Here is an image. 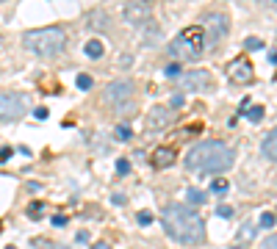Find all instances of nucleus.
Returning a JSON list of instances; mask_svg holds the SVG:
<instances>
[{
    "instance_id": "f257e3e1",
    "label": "nucleus",
    "mask_w": 277,
    "mask_h": 249,
    "mask_svg": "<svg viewBox=\"0 0 277 249\" xmlns=\"http://www.w3.org/2000/svg\"><path fill=\"white\" fill-rule=\"evenodd\" d=\"M161 224L164 233L183 246H203L205 244V222L194 208H188L183 202H169L164 205L161 213Z\"/></svg>"
},
{
    "instance_id": "f03ea898",
    "label": "nucleus",
    "mask_w": 277,
    "mask_h": 249,
    "mask_svg": "<svg viewBox=\"0 0 277 249\" xmlns=\"http://www.w3.org/2000/svg\"><path fill=\"white\" fill-rule=\"evenodd\" d=\"M233 166V150L219 139H205L188 147L186 152V172L197 177H208L216 172H227Z\"/></svg>"
},
{
    "instance_id": "7ed1b4c3",
    "label": "nucleus",
    "mask_w": 277,
    "mask_h": 249,
    "mask_svg": "<svg viewBox=\"0 0 277 249\" xmlns=\"http://www.w3.org/2000/svg\"><path fill=\"white\" fill-rule=\"evenodd\" d=\"M22 45H25L28 53L39 58H53L61 56L64 47H67V33L58 25H47V28H33V31L22 33Z\"/></svg>"
},
{
    "instance_id": "20e7f679",
    "label": "nucleus",
    "mask_w": 277,
    "mask_h": 249,
    "mask_svg": "<svg viewBox=\"0 0 277 249\" xmlns=\"http://www.w3.org/2000/svg\"><path fill=\"white\" fill-rule=\"evenodd\" d=\"M167 53L178 61H197L200 56L205 53V33H203V25H191V28H183L172 42H169Z\"/></svg>"
},
{
    "instance_id": "39448f33",
    "label": "nucleus",
    "mask_w": 277,
    "mask_h": 249,
    "mask_svg": "<svg viewBox=\"0 0 277 249\" xmlns=\"http://www.w3.org/2000/svg\"><path fill=\"white\" fill-rule=\"evenodd\" d=\"M31 100L20 92H0V122H17L28 114Z\"/></svg>"
},
{
    "instance_id": "423d86ee",
    "label": "nucleus",
    "mask_w": 277,
    "mask_h": 249,
    "mask_svg": "<svg viewBox=\"0 0 277 249\" xmlns=\"http://www.w3.org/2000/svg\"><path fill=\"white\" fill-rule=\"evenodd\" d=\"M175 122V111L167 108V105H152L144 116V128L147 133H164L169 124Z\"/></svg>"
},
{
    "instance_id": "0eeeda50",
    "label": "nucleus",
    "mask_w": 277,
    "mask_h": 249,
    "mask_svg": "<svg viewBox=\"0 0 277 249\" xmlns=\"http://www.w3.org/2000/svg\"><path fill=\"white\" fill-rule=\"evenodd\" d=\"M227 28H230V22H227L225 14H208V17H205V28H203L205 47H216V45H219V42L225 39Z\"/></svg>"
},
{
    "instance_id": "6e6552de",
    "label": "nucleus",
    "mask_w": 277,
    "mask_h": 249,
    "mask_svg": "<svg viewBox=\"0 0 277 249\" xmlns=\"http://www.w3.org/2000/svg\"><path fill=\"white\" fill-rule=\"evenodd\" d=\"M180 86L186 92H205L214 86V75L208 69H188V72H180Z\"/></svg>"
},
{
    "instance_id": "1a4fd4ad",
    "label": "nucleus",
    "mask_w": 277,
    "mask_h": 249,
    "mask_svg": "<svg viewBox=\"0 0 277 249\" xmlns=\"http://www.w3.org/2000/svg\"><path fill=\"white\" fill-rule=\"evenodd\" d=\"M131 94H133V83L131 80H114V83H108V86H105L103 97H105V103H108V105L120 108L125 100H131Z\"/></svg>"
},
{
    "instance_id": "9d476101",
    "label": "nucleus",
    "mask_w": 277,
    "mask_h": 249,
    "mask_svg": "<svg viewBox=\"0 0 277 249\" xmlns=\"http://www.w3.org/2000/svg\"><path fill=\"white\" fill-rule=\"evenodd\" d=\"M150 14H152V6L147 3V0H131V3H125V9H122V20L131 22V25L147 22Z\"/></svg>"
},
{
    "instance_id": "9b49d317",
    "label": "nucleus",
    "mask_w": 277,
    "mask_h": 249,
    "mask_svg": "<svg viewBox=\"0 0 277 249\" xmlns=\"http://www.w3.org/2000/svg\"><path fill=\"white\" fill-rule=\"evenodd\" d=\"M227 78L233 83H239V86H247V83H252V78H255V69H252V64L247 58H233L227 64Z\"/></svg>"
},
{
    "instance_id": "f8f14e48",
    "label": "nucleus",
    "mask_w": 277,
    "mask_h": 249,
    "mask_svg": "<svg viewBox=\"0 0 277 249\" xmlns=\"http://www.w3.org/2000/svg\"><path fill=\"white\" fill-rule=\"evenodd\" d=\"M178 161V155H175L172 147H158L155 152H152V166L155 169H167V166H172Z\"/></svg>"
},
{
    "instance_id": "ddd939ff",
    "label": "nucleus",
    "mask_w": 277,
    "mask_h": 249,
    "mask_svg": "<svg viewBox=\"0 0 277 249\" xmlns=\"http://www.w3.org/2000/svg\"><path fill=\"white\" fill-rule=\"evenodd\" d=\"M261 152L263 155L269 158V161L272 163H277V128L272 130V133L266 136V139H263V144H261Z\"/></svg>"
},
{
    "instance_id": "4468645a",
    "label": "nucleus",
    "mask_w": 277,
    "mask_h": 249,
    "mask_svg": "<svg viewBox=\"0 0 277 249\" xmlns=\"http://www.w3.org/2000/svg\"><path fill=\"white\" fill-rule=\"evenodd\" d=\"M255 233H258V222H244L239 227V238L235 241H239L241 246H247L250 241H255Z\"/></svg>"
},
{
    "instance_id": "2eb2a0df",
    "label": "nucleus",
    "mask_w": 277,
    "mask_h": 249,
    "mask_svg": "<svg viewBox=\"0 0 277 249\" xmlns=\"http://www.w3.org/2000/svg\"><path fill=\"white\" fill-rule=\"evenodd\" d=\"M89 28L92 31H105V28H108V14H105V11H92L89 14Z\"/></svg>"
},
{
    "instance_id": "dca6fc26",
    "label": "nucleus",
    "mask_w": 277,
    "mask_h": 249,
    "mask_svg": "<svg viewBox=\"0 0 277 249\" xmlns=\"http://www.w3.org/2000/svg\"><path fill=\"white\" fill-rule=\"evenodd\" d=\"M86 56L89 58H103V53H105V47H103V42L100 39H92V42H86Z\"/></svg>"
},
{
    "instance_id": "f3484780",
    "label": "nucleus",
    "mask_w": 277,
    "mask_h": 249,
    "mask_svg": "<svg viewBox=\"0 0 277 249\" xmlns=\"http://www.w3.org/2000/svg\"><path fill=\"white\" fill-rule=\"evenodd\" d=\"M244 114H247V119H250V122H261L266 111H263V105H252V103H250V105L244 108Z\"/></svg>"
},
{
    "instance_id": "a211bd4d",
    "label": "nucleus",
    "mask_w": 277,
    "mask_h": 249,
    "mask_svg": "<svg viewBox=\"0 0 277 249\" xmlns=\"http://www.w3.org/2000/svg\"><path fill=\"white\" fill-rule=\"evenodd\" d=\"M186 197H188V202H191V205H205V202H208V197H205L203 191H197V188H188Z\"/></svg>"
},
{
    "instance_id": "6ab92c4d",
    "label": "nucleus",
    "mask_w": 277,
    "mask_h": 249,
    "mask_svg": "<svg viewBox=\"0 0 277 249\" xmlns=\"http://www.w3.org/2000/svg\"><path fill=\"white\" fill-rule=\"evenodd\" d=\"M33 246H36V249H69L67 244H56V241H47V238H36V241H33Z\"/></svg>"
},
{
    "instance_id": "aec40b11",
    "label": "nucleus",
    "mask_w": 277,
    "mask_h": 249,
    "mask_svg": "<svg viewBox=\"0 0 277 249\" xmlns=\"http://www.w3.org/2000/svg\"><path fill=\"white\" fill-rule=\"evenodd\" d=\"M116 139H120V141H131V136H133V130L131 128H128V124H116Z\"/></svg>"
},
{
    "instance_id": "412c9836",
    "label": "nucleus",
    "mask_w": 277,
    "mask_h": 249,
    "mask_svg": "<svg viewBox=\"0 0 277 249\" xmlns=\"http://www.w3.org/2000/svg\"><path fill=\"white\" fill-rule=\"evenodd\" d=\"M244 47H247V50H263V42L258 39V36H250V39L244 42Z\"/></svg>"
},
{
    "instance_id": "4be33fe9",
    "label": "nucleus",
    "mask_w": 277,
    "mask_h": 249,
    "mask_svg": "<svg viewBox=\"0 0 277 249\" xmlns=\"http://www.w3.org/2000/svg\"><path fill=\"white\" fill-rule=\"evenodd\" d=\"M75 83H78L81 92H89V89H92V78H89V75H78V80H75Z\"/></svg>"
},
{
    "instance_id": "5701e85b",
    "label": "nucleus",
    "mask_w": 277,
    "mask_h": 249,
    "mask_svg": "<svg viewBox=\"0 0 277 249\" xmlns=\"http://www.w3.org/2000/svg\"><path fill=\"white\" fill-rule=\"evenodd\" d=\"M136 222L141 224V227H147V224H152V213H150V211H139Z\"/></svg>"
},
{
    "instance_id": "b1692460",
    "label": "nucleus",
    "mask_w": 277,
    "mask_h": 249,
    "mask_svg": "<svg viewBox=\"0 0 277 249\" xmlns=\"http://www.w3.org/2000/svg\"><path fill=\"white\" fill-rule=\"evenodd\" d=\"M274 222H277V219H274V213H263V216H261V222H258V227H274Z\"/></svg>"
},
{
    "instance_id": "393cba45",
    "label": "nucleus",
    "mask_w": 277,
    "mask_h": 249,
    "mask_svg": "<svg viewBox=\"0 0 277 249\" xmlns=\"http://www.w3.org/2000/svg\"><path fill=\"white\" fill-rule=\"evenodd\" d=\"M211 191L225 194V191H227V183H225V180H214V183H211Z\"/></svg>"
},
{
    "instance_id": "a878e982",
    "label": "nucleus",
    "mask_w": 277,
    "mask_h": 249,
    "mask_svg": "<svg viewBox=\"0 0 277 249\" xmlns=\"http://www.w3.org/2000/svg\"><path fill=\"white\" fill-rule=\"evenodd\" d=\"M216 216L230 219V216H233V208H230V205H219V208H216Z\"/></svg>"
},
{
    "instance_id": "bb28decb",
    "label": "nucleus",
    "mask_w": 277,
    "mask_h": 249,
    "mask_svg": "<svg viewBox=\"0 0 277 249\" xmlns=\"http://www.w3.org/2000/svg\"><path fill=\"white\" fill-rule=\"evenodd\" d=\"M116 172H120V175H128V172H131V161L120 158V161H116Z\"/></svg>"
},
{
    "instance_id": "cd10ccee",
    "label": "nucleus",
    "mask_w": 277,
    "mask_h": 249,
    "mask_svg": "<svg viewBox=\"0 0 277 249\" xmlns=\"http://www.w3.org/2000/svg\"><path fill=\"white\" fill-rule=\"evenodd\" d=\"M39 213H42V202H31V205H28V216H31V219H36Z\"/></svg>"
},
{
    "instance_id": "c85d7f7f",
    "label": "nucleus",
    "mask_w": 277,
    "mask_h": 249,
    "mask_svg": "<svg viewBox=\"0 0 277 249\" xmlns=\"http://www.w3.org/2000/svg\"><path fill=\"white\" fill-rule=\"evenodd\" d=\"M164 72H167V78H178V75H180V64H169Z\"/></svg>"
},
{
    "instance_id": "c756f323",
    "label": "nucleus",
    "mask_w": 277,
    "mask_h": 249,
    "mask_svg": "<svg viewBox=\"0 0 277 249\" xmlns=\"http://www.w3.org/2000/svg\"><path fill=\"white\" fill-rule=\"evenodd\" d=\"M261 249H277V235H269L266 241H261Z\"/></svg>"
},
{
    "instance_id": "7c9ffc66",
    "label": "nucleus",
    "mask_w": 277,
    "mask_h": 249,
    "mask_svg": "<svg viewBox=\"0 0 277 249\" xmlns=\"http://www.w3.org/2000/svg\"><path fill=\"white\" fill-rule=\"evenodd\" d=\"M111 202H114V205H125L128 197H125V194H111Z\"/></svg>"
},
{
    "instance_id": "2f4dec72",
    "label": "nucleus",
    "mask_w": 277,
    "mask_h": 249,
    "mask_svg": "<svg viewBox=\"0 0 277 249\" xmlns=\"http://www.w3.org/2000/svg\"><path fill=\"white\" fill-rule=\"evenodd\" d=\"M11 152H14L11 147H3V150H0V163H6V161H9V158H11Z\"/></svg>"
},
{
    "instance_id": "473e14b6",
    "label": "nucleus",
    "mask_w": 277,
    "mask_h": 249,
    "mask_svg": "<svg viewBox=\"0 0 277 249\" xmlns=\"http://www.w3.org/2000/svg\"><path fill=\"white\" fill-rule=\"evenodd\" d=\"M53 224H56V227H64V224H67V216H53Z\"/></svg>"
},
{
    "instance_id": "72a5a7b5",
    "label": "nucleus",
    "mask_w": 277,
    "mask_h": 249,
    "mask_svg": "<svg viewBox=\"0 0 277 249\" xmlns=\"http://www.w3.org/2000/svg\"><path fill=\"white\" fill-rule=\"evenodd\" d=\"M78 241H81V244H86V241H89V233H86V230H81V233H78Z\"/></svg>"
},
{
    "instance_id": "f704fd0d",
    "label": "nucleus",
    "mask_w": 277,
    "mask_h": 249,
    "mask_svg": "<svg viewBox=\"0 0 277 249\" xmlns=\"http://www.w3.org/2000/svg\"><path fill=\"white\" fill-rule=\"evenodd\" d=\"M180 105H183V97H180V94H178V97H172V108H180Z\"/></svg>"
},
{
    "instance_id": "c9c22d12",
    "label": "nucleus",
    "mask_w": 277,
    "mask_h": 249,
    "mask_svg": "<svg viewBox=\"0 0 277 249\" xmlns=\"http://www.w3.org/2000/svg\"><path fill=\"white\" fill-rule=\"evenodd\" d=\"M92 249H111V244H105V241H97V244H92Z\"/></svg>"
},
{
    "instance_id": "e433bc0d",
    "label": "nucleus",
    "mask_w": 277,
    "mask_h": 249,
    "mask_svg": "<svg viewBox=\"0 0 277 249\" xmlns=\"http://www.w3.org/2000/svg\"><path fill=\"white\" fill-rule=\"evenodd\" d=\"M36 116L39 119H47V108H36Z\"/></svg>"
},
{
    "instance_id": "4c0bfd02",
    "label": "nucleus",
    "mask_w": 277,
    "mask_h": 249,
    "mask_svg": "<svg viewBox=\"0 0 277 249\" xmlns=\"http://www.w3.org/2000/svg\"><path fill=\"white\" fill-rule=\"evenodd\" d=\"M269 61H272L274 67H277V50H272V53H269Z\"/></svg>"
},
{
    "instance_id": "58836bf2",
    "label": "nucleus",
    "mask_w": 277,
    "mask_h": 249,
    "mask_svg": "<svg viewBox=\"0 0 277 249\" xmlns=\"http://www.w3.org/2000/svg\"><path fill=\"white\" fill-rule=\"evenodd\" d=\"M6 249H14V246H6Z\"/></svg>"
},
{
    "instance_id": "ea45409f",
    "label": "nucleus",
    "mask_w": 277,
    "mask_h": 249,
    "mask_svg": "<svg viewBox=\"0 0 277 249\" xmlns=\"http://www.w3.org/2000/svg\"><path fill=\"white\" fill-rule=\"evenodd\" d=\"M272 3H274V6H277V0H272Z\"/></svg>"
},
{
    "instance_id": "a19ab883",
    "label": "nucleus",
    "mask_w": 277,
    "mask_h": 249,
    "mask_svg": "<svg viewBox=\"0 0 277 249\" xmlns=\"http://www.w3.org/2000/svg\"><path fill=\"white\" fill-rule=\"evenodd\" d=\"M274 219H277V213H274Z\"/></svg>"
},
{
    "instance_id": "79ce46f5",
    "label": "nucleus",
    "mask_w": 277,
    "mask_h": 249,
    "mask_svg": "<svg viewBox=\"0 0 277 249\" xmlns=\"http://www.w3.org/2000/svg\"><path fill=\"white\" fill-rule=\"evenodd\" d=\"M0 3H3V0H0Z\"/></svg>"
},
{
    "instance_id": "37998d69",
    "label": "nucleus",
    "mask_w": 277,
    "mask_h": 249,
    "mask_svg": "<svg viewBox=\"0 0 277 249\" xmlns=\"http://www.w3.org/2000/svg\"><path fill=\"white\" fill-rule=\"evenodd\" d=\"M0 42H3V39H0Z\"/></svg>"
}]
</instances>
